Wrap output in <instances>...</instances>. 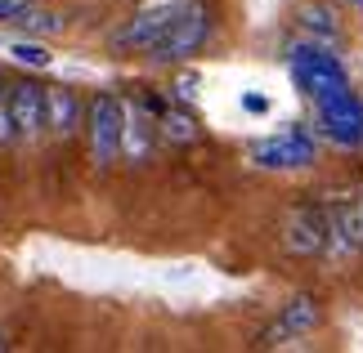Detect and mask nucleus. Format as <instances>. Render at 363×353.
Instances as JSON below:
<instances>
[{
  "instance_id": "obj_1",
  "label": "nucleus",
  "mask_w": 363,
  "mask_h": 353,
  "mask_svg": "<svg viewBox=\"0 0 363 353\" xmlns=\"http://www.w3.org/2000/svg\"><path fill=\"white\" fill-rule=\"evenodd\" d=\"M291 76H296L301 94L314 103L318 134L332 139L337 148H359L363 144V98L350 86V72L341 67V59L328 50V40H301L287 54Z\"/></svg>"
},
{
  "instance_id": "obj_2",
  "label": "nucleus",
  "mask_w": 363,
  "mask_h": 353,
  "mask_svg": "<svg viewBox=\"0 0 363 353\" xmlns=\"http://www.w3.org/2000/svg\"><path fill=\"white\" fill-rule=\"evenodd\" d=\"M121 134H125V98L113 90H94L86 94V161L94 175H108L121 166Z\"/></svg>"
},
{
  "instance_id": "obj_3",
  "label": "nucleus",
  "mask_w": 363,
  "mask_h": 353,
  "mask_svg": "<svg viewBox=\"0 0 363 353\" xmlns=\"http://www.w3.org/2000/svg\"><path fill=\"white\" fill-rule=\"evenodd\" d=\"M206 40H211V13H206L202 0H184L179 18L166 27L162 40L148 50V63H157V67L189 63L193 54H202V50H206Z\"/></svg>"
},
{
  "instance_id": "obj_4",
  "label": "nucleus",
  "mask_w": 363,
  "mask_h": 353,
  "mask_svg": "<svg viewBox=\"0 0 363 353\" xmlns=\"http://www.w3.org/2000/svg\"><path fill=\"white\" fill-rule=\"evenodd\" d=\"M278 242H283L287 255L296 260H314L332 250V215L323 202H296L283 210V228H278Z\"/></svg>"
},
{
  "instance_id": "obj_5",
  "label": "nucleus",
  "mask_w": 363,
  "mask_h": 353,
  "mask_svg": "<svg viewBox=\"0 0 363 353\" xmlns=\"http://www.w3.org/2000/svg\"><path fill=\"white\" fill-rule=\"evenodd\" d=\"M318 327H323V300L310 295V291H301V295H291V300L278 308V318L260 331L256 345L260 349H287V345L310 340Z\"/></svg>"
},
{
  "instance_id": "obj_6",
  "label": "nucleus",
  "mask_w": 363,
  "mask_h": 353,
  "mask_svg": "<svg viewBox=\"0 0 363 353\" xmlns=\"http://www.w3.org/2000/svg\"><path fill=\"white\" fill-rule=\"evenodd\" d=\"M251 161L260 166V170H310L318 161V139L310 130H301V125H291L283 134H269V139H256L251 144Z\"/></svg>"
},
{
  "instance_id": "obj_7",
  "label": "nucleus",
  "mask_w": 363,
  "mask_h": 353,
  "mask_svg": "<svg viewBox=\"0 0 363 353\" xmlns=\"http://www.w3.org/2000/svg\"><path fill=\"white\" fill-rule=\"evenodd\" d=\"M179 9H184V0H157V5L139 9L135 18H125L113 36H108V45L113 54H148L152 45L162 40V32L179 18Z\"/></svg>"
},
{
  "instance_id": "obj_8",
  "label": "nucleus",
  "mask_w": 363,
  "mask_h": 353,
  "mask_svg": "<svg viewBox=\"0 0 363 353\" xmlns=\"http://www.w3.org/2000/svg\"><path fill=\"white\" fill-rule=\"evenodd\" d=\"M5 98H9V112H13V125H18V139L36 144L45 134V81L13 76Z\"/></svg>"
},
{
  "instance_id": "obj_9",
  "label": "nucleus",
  "mask_w": 363,
  "mask_h": 353,
  "mask_svg": "<svg viewBox=\"0 0 363 353\" xmlns=\"http://www.w3.org/2000/svg\"><path fill=\"white\" fill-rule=\"evenodd\" d=\"M81 125H86V94L77 86H45V134L67 144V139L81 134Z\"/></svg>"
},
{
  "instance_id": "obj_10",
  "label": "nucleus",
  "mask_w": 363,
  "mask_h": 353,
  "mask_svg": "<svg viewBox=\"0 0 363 353\" xmlns=\"http://www.w3.org/2000/svg\"><path fill=\"white\" fill-rule=\"evenodd\" d=\"M162 134H157V117L148 112V103H125V134H121V161L130 166H148L157 152Z\"/></svg>"
},
{
  "instance_id": "obj_11",
  "label": "nucleus",
  "mask_w": 363,
  "mask_h": 353,
  "mask_svg": "<svg viewBox=\"0 0 363 353\" xmlns=\"http://www.w3.org/2000/svg\"><path fill=\"white\" fill-rule=\"evenodd\" d=\"M332 255H359L363 250V202L350 197V202H332Z\"/></svg>"
},
{
  "instance_id": "obj_12",
  "label": "nucleus",
  "mask_w": 363,
  "mask_h": 353,
  "mask_svg": "<svg viewBox=\"0 0 363 353\" xmlns=\"http://www.w3.org/2000/svg\"><path fill=\"white\" fill-rule=\"evenodd\" d=\"M157 134H162V144H171V148H189V144H202V125L198 117H193L189 108H162L157 112Z\"/></svg>"
},
{
  "instance_id": "obj_13",
  "label": "nucleus",
  "mask_w": 363,
  "mask_h": 353,
  "mask_svg": "<svg viewBox=\"0 0 363 353\" xmlns=\"http://www.w3.org/2000/svg\"><path fill=\"white\" fill-rule=\"evenodd\" d=\"M301 27L314 40H337L341 36V23H337V13H332V5H305L301 9Z\"/></svg>"
},
{
  "instance_id": "obj_14",
  "label": "nucleus",
  "mask_w": 363,
  "mask_h": 353,
  "mask_svg": "<svg viewBox=\"0 0 363 353\" xmlns=\"http://www.w3.org/2000/svg\"><path fill=\"white\" fill-rule=\"evenodd\" d=\"M13 27H18V32H27V36H59L63 27H67V18H59V13H50V9L36 5L27 18H18Z\"/></svg>"
},
{
  "instance_id": "obj_15",
  "label": "nucleus",
  "mask_w": 363,
  "mask_h": 353,
  "mask_svg": "<svg viewBox=\"0 0 363 353\" xmlns=\"http://www.w3.org/2000/svg\"><path fill=\"white\" fill-rule=\"evenodd\" d=\"M13 59L23 67H50V50L40 45V40H18V45H13Z\"/></svg>"
},
{
  "instance_id": "obj_16",
  "label": "nucleus",
  "mask_w": 363,
  "mask_h": 353,
  "mask_svg": "<svg viewBox=\"0 0 363 353\" xmlns=\"http://www.w3.org/2000/svg\"><path fill=\"white\" fill-rule=\"evenodd\" d=\"M36 9V0H0V27H13L18 18Z\"/></svg>"
},
{
  "instance_id": "obj_17",
  "label": "nucleus",
  "mask_w": 363,
  "mask_h": 353,
  "mask_svg": "<svg viewBox=\"0 0 363 353\" xmlns=\"http://www.w3.org/2000/svg\"><path fill=\"white\" fill-rule=\"evenodd\" d=\"M18 144V125H13V112H9V98H0V148Z\"/></svg>"
},
{
  "instance_id": "obj_18",
  "label": "nucleus",
  "mask_w": 363,
  "mask_h": 353,
  "mask_svg": "<svg viewBox=\"0 0 363 353\" xmlns=\"http://www.w3.org/2000/svg\"><path fill=\"white\" fill-rule=\"evenodd\" d=\"M5 90H9V76H5V72H0V98H5Z\"/></svg>"
},
{
  "instance_id": "obj_19",
  "label": "nucleus",
  "mask_w": 363,
  "mask_h": 353,
  "mask_svg": "<svg viewBox=\"0 0 363 353\" xmlns=\"http://www.w3.org/2000/svg\"><path fill=\"white\" fill-rule=\"evenodd\" d=\"M0 349H9V340H5V331H0Z\"/></svg>"
}]
</instances>
